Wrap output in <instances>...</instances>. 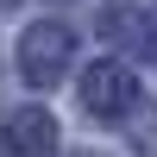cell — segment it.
<instances>
[{
  "label": "cell",
  "instance_id": "3",
  "mask_svg": "<svg viewBox=\"0 0 157 157\" xmlns=\"http://www.w3.org/2000/svg\"><path fill=\"white\" fill-rule=\"evenodd\" d=\"M50 145H57V120L50 113H13V126H6V138H0V151L6 157H50Z\"/></svg>",
  "mask_w": 157,
  "mask_h": 157
},
{
  "label": "cell",
  "instance_id": "1",
  "mask_svg": "<svg viewBox=\"0 0 157 157\" xmlns=\"http://www.w3.org/2000/svg\"><path fill=\"white\" fill-rule=\"evenodd\" d=\"M132 101H138V82H132L126 63H94V69L82 75V107L101 113V120H120Z\"/></svg>",
  "mask_w": 157,
  "mask_h": 157
},
{
  "label": "cell",
  "instance_id": "2",
  "mask_svg": "<svg viewBox=\"0 0 157 157\" xmlns=\"http://www.w3.org/2000/svg\"><path fill=\"white\" fill-rule=\"evenodd\" d=\"M69 32L63 25H32L25 32V44H19V63H25V82H50V75L69 63Z\"/></svg>",
  "mask_w": 157,
  "mask_h": 157
}]
</instances>
